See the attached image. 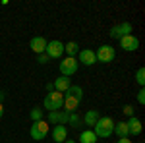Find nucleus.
Returning a JSON list of instances; mask_svg holds the SVG:
<instances>
[{"label":"nucleus","instance_id":"1","mask_svg":"<svg viewBox=\"0 0 145 143\" xmlns=\"http://www.w3.org/2000/svg\"><path fill=\"white\" fill-rule=\"evenodd\" d=\"M81 101H83V89L79 87V85H72L64 93V104H62V108H64V112L72 114V112L78 110Z\"/></svg>","mask_w":145,"mask_h":143},{"label":"nucleus","instance_id":"2","mask_svg":"<svg viewBox=\"0 0 145 143\" xmlns=\"http://www.w3.org/2000/svg\"><path fill=\"white\" fill-rule=\"evenodd\" d=\"M114 124H116V122L112 120L110 116H103V118H99L97 124L93 126V132H95L97 137H110L112 132H114Z\"/></svg>","mask_w":145,"mask_h":143},{"label":"nucleus","instance_id":"3","mask_svg":"<svg viewBox=\"0 0 145 143\" xmlns=\"http://www.w3.org/2000/svg\"><path fill=\"white\" fill-rule=\"evenodd\" d=\"M62 104H64V93H58V91L46 93L45 101H43V106H45V108L48 110V112L62 108Z\"/></svg>","mask_w":145,"mask_h":143},{"label":"nucleus","instance_id":"4","mask_svg":"<svg viewBox=\"0 0 145 143\" xmlns=\"http://www.w3.org/2000/svg\"><path fill=\"white\" fill-rule=\"evenodd\" d=\"M48 132H50V124L45 122V120L33 122V124H31V130H29V133H31V137H33L35 141L45 139L46 135H48Z\"/></svg>","mask_w":145,"mask_h":143},{"label":"nucleus","instance_id":"5","mask_svg":"<svg viewBox=\"0 0 145 143\" xmlns=\"http://www.w3.org/2000/svg\"><path fill=\"white\" fill-rule=\"evenodd\" d=\"M114 56H116V50H114V46H110V44H103V46H99V48L95 50V58H97V62H103V64L112 62Z\"/></svg>","mask_w":145,"mask_h":143},{"label":"nucleus","instance_id":"6","mask_svg":"<svg viewBox=\"0 0 145 143\" xmlns=\"http://www.w3.org/2000/svg\"><path fill=\"white\" fill-rule=\"evenodd\" d=\"M60 74L64 77H70V76H74L76 72H78V68H79V64H78V60L76 58H64V60H60Z\"/></svg>","mask_w":145,"mask_h":143},{"label":"nucleus","instance_id":"7","mask_svg":"<svg viewBox=\"0 0 145 143\" xmlns=\"http://www.w3.org/2000/svg\"><path fill=\"white\" fill-rule=\"evenodd\" d=\"M132 31H134V25H132L130 22H124V23L114 25L108 35H110L112 39H122V37H126V35H132Z\"/></svg>","mask_w":145,"mask_h":143},{"label":"nucleus","instance_id":"8","mask_svg":"<svg viewBox=\"0 0 145 143\" xmlns=\"http://www.w3.org/2000/svg\"><path fill=\"white\" fill-rule=\"evenodd\" d=\"M45 54L50 58V60H54V58H60V56L64 54V43H60V41H50V43H46V48H45Z\"/></svg>","mask_w":145,"mask_h":143},{"label":"nucleus","instance_id":"9","mask_svg":"<svg viewBox=\"0 0 145 143\" xmlns=\"http://www.w3.org/2000/svg\"><path fill=\"white\" fill-rule=\"evenodd\" d=\"M78 64H83V66H93V64H97V58H95V50H89V48H85V50H79L78 52Z\"/></svg>","mask_w":145,"mask_h":143},{"label":"nucleus","instance_id":"10","mask_svg":"<svg viewBox=\"0 0 145 143\" xmlns=\"http://www.w3.org/2000/svg\"><path fill=\"white\" fill-rule=\"evenodd\" d=\"M120 46H122L124 50H128V52H134V50L139 48V39H137L134 33H132V35H126V37L120 39Z\"/></svg>","mask_w":145,"mask_h":143},{"label":"nucleus","instance_id":"11","mask_svg":"<svg viewBox=\"0 0 145 143\" xmlns=\"http://www.w3.org/2000/svg\"><path fill=\"white\" fill-rule=\"evenodd\" d=\"M68 112H60V110H52V112H48V122L50 124H54V126H58V124H62V126H66L68 124Z\"/></svg>","mask_w":145,"mask_h":143},{"label":"nucleus","instance_id":"12","mask_svg":"<svg viewBox=\"0 0 145 143\" xmlns=\"http://www.w3.org/2000/svg\"><path fill=\"white\" fill-rule=\"evenodd\" d=\"M46 41L45 37H33L31 41H29V48L33 50V52H37V54H43L45 52V48H46Z\"/></svg>","mask_w":145,"mask_h":143},{"label":"nucleus","instance_id":"13","mask_svg":"<svg viewBox=\"0 0 145 143\" xmlns=\"http://www.w3.org/2000/svg\"><path fill=\"white\" fill-rule=\"evenodd\" d=\"M52 139L56 143H64L68 139V128L66 126H62V124H58L54 126V130H52Z\"/></svg>","mask_w":145,"mask_h":143},{"label":"nucleus","instance_id":"14","mask_svg":"<svg viewBox=\"0 0 145 143\" xmlns=\"http://www.w3.org/2000/svg\"><path fill=\"white\" fill-rule=\"evenodd\" d=\"M128 124V132L132 133V135H139L141 130H143V126H141V120L137 118V116H130V120L126 122Z\"/></svg>","mask_w":145,"mask_h":143},{"label":"nucleus","instance_id":"15","mask_svg":"<svg viewBox=\"0 0 145 143\" xmlns=\"http://www.w3.org/2000/svg\"><path fill=\"white\" fill-rule=\"evenodd\" d=\"M54 85V91H58V93H66L68 89L72 87V83H70V77H56V81L52 83Z\"/></svg>","mask_w":145,"mask_h":143},{"label":"nucleus","instance_id":"16","mask_svg":"<svg viewBox=\"0 0 145 143\" xmlns=\"http://www.w3.org/2000/svg\"><path fill=\"white\" fill-rule=\"evenodd\" d=\"M99 141V137L95 135L93 130H85V132L79 133V143H97Z\"/></svg>","mask_w":145,"mask_h":143},{"label":"nucleus","instance_id":"17","mask_svg":"<svg viewBox=\"0 0 145 143\" xmlns=\"http://www.w3.org/2000/svg\"><path fill=\"white\" fill-rule=\"evenodd\" d=\"M99 118H101V116H99V112H97V110H89V112L83 116V122L87 124V128H93V126L97 124Z\"/></svg>","mask_w":145,"mask_h":143},{"label":"nucleus","instance_id":"18","mask_svg":"<svg viewBox=\"0 0 145 143\" xmlns=\"http://www.w3.org/2000/svg\"><path fill=\"white\" fill-rule=\"evenodd\" d=\"M64 52H68V56L70 58H76L79 52V44L76 43V41H70V43L64 44Z\"/></svg>","mask_w":145,"mask_h":143},{"label":"nucleus","instance_id":"19","mask_svg":"<svg viewBox=\"0 0 145 143\" xmlns=\"http://www.w3.org/2000/svg\"><path fill=\"white\" fill-rule=\"evenodd\" d=\"M118 137H128L130 135V132H128V124L126 122H118V124H114V132Z\"/></svg>","mask_w":145,"mask_h":143},{"label":"nucleus","instance_id":"20","mask_svg":"<svg viewBox=\"0 0 145 143\" xmlns=\"http://www.w3.org/2000/svg\"><path fill=\"white\" fill-rule=\"evenodd\" d=\"M68 124H70L74 130H78L79 126H81V116H79L78 112H72V114L68 116Z\"/></svg>","mask_w":145,"mask_h":143},{"label":"nucleus","instance_id":"21","mask_svg":"<svg viewBox=\"0 0 145 143\" xmlns=\"http://www.w3.org/2000/svg\"><path fill=\"white\" fill-rule=\"evenodd\" d=\"M29 116H31V120H33V122L43 120V108H41V106H35V108L29 112Z\"/></svg>","mask_w":145,"mask_h":143},{"label":"nucleus","instance_id":"22","mask_svg":"<svg viewBox=\"0 0 145 143\" xmlns=\"http://www.w3.org/2000/svg\"><path fill=\"white\" fill-rule=\"evenodd\" d=\"M135 81H137L141 87L145 85V68H139V70H137V74H135Z\"/></svg>","mask_w":145,"mask_h":143},{"label":"nucleus","instance_id":"23","mask_svg":"<svg viewBox=\"0 0 145 143\" xmlns=\"http://www.w3.org/2000/svg\"><path fill=\"white\" fill-rule=\"evenodd\" d=\"M137 103H139V104H145V89L143 87L137 91Z\"/></svg>","mask_w":145,"mask_h":143},{"label":"nucleus","instance_id":"24","mask_svg":"<svg viewBox=\"0 0 145 143\" xmlns=\"http://www.w3.org/2000/svg\"><path fill=\"white\" fill-rule=\"evenodd\" d=\"M48 60H50V58H48L45 52H43V54H37V62H39V64H46Z\"/></svg>","mask_w":145,"mask_h":143},{"label":"nucleus","instance_id":"25","mask_svg":"<svg viewBox=\"0 0 145 143\" xmlns=\"http://www.w3.org/2000/svg\"><path fill=\"white\" fill-rule=\"evenodd\" d=\"M122 110H124V114H128V116H134V108H132V104H126Z\"/></svg>","mask_w":145,"mask_h":143},{"label":"nucleus","instance_id":"26","mask_svg":"<svg viewBox=\"0 0 145 143\" xmlns=\"http://www.w3.org/2000/svg\"><path fill=\"white\" fill-rule=\"evenodd\" d=\"M116 143H132V141H130L128 137H118V141H116Z\"/></svg>","mask_w":145,"mask_h":143},{"label":"nucleus","instance_id":"27","mask_svg":"<svg viewBox=\"0 0 145 143\" xmlns=\"http://www.w3.org/2000/svg\"><path fill=\"white\" fill-rule=\"evenodd\" d=\"M46 91L52 93V91H54V85H52V83H46Z\"/></svg>","mask_w":145,"mask_h":143},{"label":"nucleus","instance_id":"28","mask_svg":"<svg viewBox=\"0 0 145 143\" xmlns=\"http://www.w3.org/2000/svg\"><path fill=\"white\" fill-rule=\"evenodd\" d=\"M2 114H4V106H2V103H0V118H2Z\"/></svg>","mask_w":145,"mask_h":143},{"label":"nucleus","instance_id":"29","mask_svg":"<svg viewBox=\"0 0 145 143\" xmlns=\"http://www.w3.org/2000/svg\"><path fill=\"white\" fill-rule=\"evenodd\" d=\"M64 143H76V141H74V139H66Z\"/></svg>","mask_w":145,"mask_h":143},{"label":"nucleus","instance_id":"30","mask_svg":"<svg viewBox=\"0 0 145 143\" xmlns=\"http://www.w3.org/2000/svg\"><path fill=\"white\" fill-rule=\"evenodd\" d=\"M2 99H4V93H2V91H0V103H2Z\"/></svg>","mask_w":145,"mask_h":143}]
</instances>
